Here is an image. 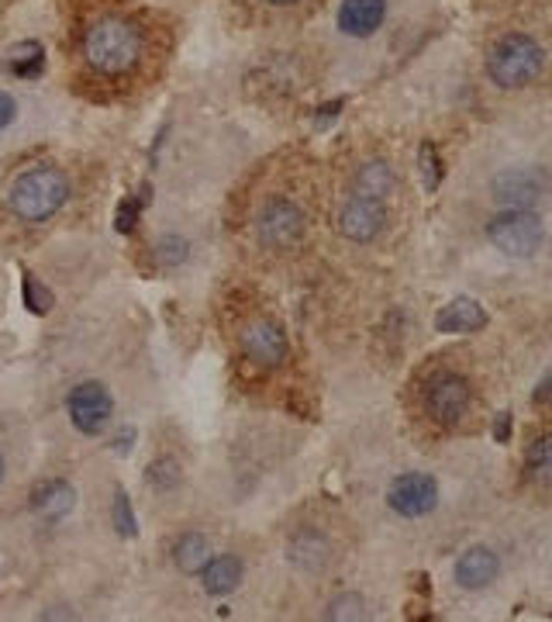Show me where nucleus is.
I'll return each mask as SVG.
<instances>
[{
  "instance_id": "obj_1",
  "label": "nucleus",
  "mask_w": 552,
  "mask_h": 622,
  "mask_svg": "<svg viewBox=\"0 0 552 622\" xmlns=\"http://www.w3.org/2000/svg\"><path fill=\"white\" fill-rule=\"evenodd\" d=\"M142 53H146V38H142V29L128 18H101L83 35V59L101 77L128 74V69L138 66Z\"/></svg>"
},
{
  "instance_id": "obj_2",
  "label": "nucleus",
  "mask_w": 552,
  "mask_h": 622,
  "mask_svg": "<svg viewBox=\"0 0 552 622\" xmlns=\"http://www.w3.org/2000/svg\"><path fill=\"white\" fill-rule=\"evenodd\" d=\"M66 201H69V177L59 166H32V170H25L11 184L8 195L14 219L29 225L49 222Z\"/></svg>"
},
{
  "instance_id": "obj_3",
  "label": "nucleus",
  "mask_w": 552,
  "mask_h": 622,
  "mask_svg": "<svg viewBox=\"0 0 552 622\" xmlns=\"http://www.w3.org/2000/svg\"><path fill=\"white\" fill-rule=\"evenodd\" d=\"M542 69H545V49L525 32L500 35L487 53V77L504 90L536 84L542 77Z\"/></svg>"
},
{
  "instance_id": "obj_4",
  "label": "nucleus",
  "mask_w": 552,
  "mask_h": 622,
  "mask_svg": "<svg viewBox=\"0 0 552 622\" xmlns=\"http://www.w3.org/2000/svg\"><path fill=\"white\" fill-rule=\"evenodd\" d=\"M487 238L504 256L528 259L545 243V222L536 208H504L487 222Z\"/></svg>"
},
{
  "instance_id": "obj_5",
  "label": "nucleus",
  "mask_w": 552,
  "mask_h": 622,
  "mask_svg": "<svg viewBox=\"0 0 552 622\" xmlns=\"http://www.w3.org/2000/svg\"><path fill=\"white\" fill-rule=\"evenodd\" d=\"M470 404H473V395H470L466 377H460L455 370H439V374L428 377L425 412L431 415V422H439L446 429L460 425L470 412Z\"/></svg>"
},
{
  "instance_id": "obj_6",
  "label": "nucleus",
  "mask_w": 552,
  "mask_h": 622,
  "mask_svg": "<svg viewBox=\"0 0 552 622\" xmlns=\"http://www.w3.org/2000/svg\"><path fill=\"white\" fill-rule=\"evenodd\" d=\"M259 243L267 249H294L307 232V214L291 198H273L259 214Z\"/></svg>"
},
{
  "instance_id": "obj_7",
  "label": "nucleus",
  "mask_w": 552,
  "mask_h": 622,
  "mask_svg": "<svg viewBox=\"0 0 552 622\" xmlns=\"http://www.w3.org/2000/svg\"><path fill=\"white\" fill-rule=\"evenodd\" d=\"M387 506L401 515V519H425L439 509V485L431 474L421 470H407L397 474L391 488H387Z\"/></svg>"
},
{
  "instance_id": "obj_8",
  "label": "nucleus",
  "mask_w": 552,
  "mask_h": 622,
  "mask_svg": "<svg viewBox=\"0 0 552 622\" xmlns=\"http://www.w3.org/2000/svg\"><path fill=\"white\" fill-rule=\"evenodd\" d=\"M66 409H69V422H74L83 436H98L104 433L114 415V398L101 380H83V385L69 391Z\"/></svg>"
},
{
  "instance_id": "obj_9",
  "label": "nucleus",
  "mask_w": 552,
  "mask_h": 622,
  "mask_svg": "<svg viewBox=\"0 0 552 622\" xmlns=\"http://www.w3.org/2000/svg\"><path fill=\"white\" fill-rule=\"evenodd\" d=\"M383 225H387V201L352 195L339 211V232L349 238V243H359V246L373 243V238L383 232Z\"/></svg>"
},
{
  "instance_id": "obj_10",
  "label": "nucleus",
  "mask_w": 552,
  "mask_h": 622,
  "mask_svg": "<svg viewBox=\"0 0 552 622\" xmlns=\"http://www.w3.org/2000/svg\"><path fill=\"white\" fill-rule=\"evenodd\" d=\"M243 353L246 360L270 370V367H280L286 360V353H291V343H286V332L280 322L273 319H256L246 325L243 332Z\"/></svg>"
},
{
  "instance_id": "obj_11",
  "label": "nucleus",
  "mask_w": 552,
  "mask_h": 622,
  "mask_svg": "<svg viewBox=\"0 0 552 622\" xmlns=\"http://www.w3.org/2000/svg\"><path fill=\"white\" fill-rule=\"evenodd\" d=\"M545 195V177L539 170H504L491 180V198L500 208H536Z\"/></svg>"
},
{
  "instance_id": "obj_12",
  "label": "nucleus",
  "mask_w": 552,
  "mask_h": 622,
  "mask_svg": "<svg viewBox=\"0 0 552 622\" xmlns=\"http://www.w3.org/2000/svg\"><path fill=\"white\" fill-rule=\"evenodd\" d=\"M387 21V0H342L339 29L349 38H370Z\"/></svg>"
},
{
  "instance_id": "obj_13",
  "label": "nucleus",
  "mask_w": 552,
  "mask_h": 622,
  "mask_svg": "<svg viewBox=\"0 0 552 622\" xmlns=\"http://www.w3.org/2000/svg\"><path fill=\"white\" fill-rule=\"evenodd\" d=\"M500 574V560L491 546H470L466 554L455 560V581L466 591H480L487 588Z\"/></svg>"
},
{
  "instance_id": "obj_14",
  "label": "nucleus",
  "mask_w": 552,
  "mask_h": 622,
  "mask_svg": "<svg viewBox=\"0 0 552 622\" xmlns=\"http://www.w3.org/2000/svg\"><path fill=\"white\" fill-rule=\"evenodd\" d=\"M32 509L45 522H59L77 509V491L69 481H63V477H53V481H42L32 491Z\"/></svg>"
},
{
  "instance_id": "obj_15",
  "label": "nucleus",
  "mask_w": 552,
  "mask_h": 622,
  "mask_svg": "<svg viewBox=\"0 0 552 622\" xmlns=\"http://www.w3.org/2000/svg\"><path fill=\"white\" fill-rule=\"evenodd\" d=\"M484 325H487V311L473 298H455L442 304V311L436 315V329L446 332V336H463V332H476Z\"/></svg>"
},
{
  "instance_id": "obj_16",
  "label": "nucleus",
  "mask_w": 552,
  "mask_h": 622,
  "mask_svg": "<svg viewBox=\"0 0 552 622\" xmlns=\"http://www.w3.org/2000/svg\"><path fill=\"white\" fill-rule=\"evenodd\" d=\"M243 578H246V567H243V560L232 557V554L211 557V560L201 567V585H204V591H207L211 598L232 595L238 585H243Z\"/></svg>"
},
{
  "instance_id": "obj_17",
  "label": "nucleus",
  "mask_w": 552,
  "mask_h": 622,
  "mask_svg": "<svg viewBox=\"0 0 552 622\" xmlns=\"http://www.w3.org/2000/svg\"><path fill=\"white\" fill-rule=\"evenodd\" d=\"M397 187L394 177V166L387 159H370L359 166V174L352 180V195H363V198H376V201H387Z\"/></svg>"
},
{
  "instance_id": "obj_18",
  "label": "nucleus",
  "mask_w": 552,
  "mask_h": 622,
  "mask_svg": "<svg viewBox=\"0 0 552 622\" xmlns=\"http://www.w3.org/2000/svg\"><path fill=\"white\" fill-rule=\"evenodd\" d=\"M291 560H294V567H301V570H325V564L331 560V543H328V536L325 533H318V530H301V533H294V540H291Z\"/></svg>"
},
{
  "instance_id": "obj_19",
  "label": "nucleus",
  "mask_w": 552,
  "mask_h": 622,
  "mask_svg": "<svg viewBox=\"0 0 552 622\" xmlns=\"http://www.w3.org/2000/svg\"><path fill=\"white\" fill-rule=\"evenodd\" d=\"M211 560V546L204 533H183L173 546V564L180 574H201V567Z\"/></svg>"
},
{
  "instance_id": "obj_20",
  "label": "nucleus",
  "mask_w": 552,
  "mask_h": 622,
  "mask_svg": "<svg viewBox=\"0 0 552 622\" xmlns=\"http://www.w3.org/2000/svg\"><path fill=\"white\" fill-rule=\"evenodd\" d=\"M525 470H528V481L545 488L549 477H552V440L542 433L532 440V446L525 449Z\"/></svg>"
},
{
  "instance_id": "obj_21",
  "label": "nucleus",
  "mask_w": 552,
  "mask_h": 622,
  "mask_svg": "<svg viewBox=\"0 0 552 622\" xmlns=\"http://www.w3.org/2000/svg\"><path fill=\"white\" fill-rule=\"evenodd\" d=\"M42 59H45V53H42L38 42H21L8 53V66H11L14 77H38L42 74Z\"/></svg>"
},
{
  "instance_id": "obj_22",
  "label": "nucleus",
  "mask_w": 552,
  "mask_h": 622,
  "mask_svg": "<svg viewBox=\"0 0 552 622\" xmlns=\"http://www.w3.org/2000/svg\"><path fill=\"white\" fill-rule=\"evenodd\" d=\"M156 259H159V267L166 270H173V267H183V263L190 259V243L183 235H166L156 243Z\"/></svg>"
},
{
  "instance_id": "obj_23",
  "label": "nucleus",
  "mask_w": 552,
  "mask_h": 622,
  "mask_svg": "<svg viewBox=\"0 0 552 622\" xmlns=\"http://www.w3.org/2000/svg\"><path fill=\"white\" fill-rule=\"evenodd\" d=\"M418 170H421V177H425V190H439V184H442V156H439V149L431 146V142H421V149H418Z\"/></svg>"
},
{
  "instance_id": "obj_24",
  "label": "nucleus",
  "mask_w": 552,
  "mask_h": 622,
  "mask_svg": "<svg viewBox=\"0 0 552 622\" xmlns=\"http://www.w3.org/2000/svg\"><path fill=\"white\" fill-rule=\"evenodd\" d=\"M325 619H335V622H356V619H367V602L359 595H339L335 602L328 606Z\"/></svg>"
},
{
  "instance_id": "obj_25",
  "label": "nucleus",
  "mask_w": 552,
  "mask_h": 622,
  "mask_svg": "<svg viewBox=\"0 0 552 622\" xmlns=\"http://www.w3.org/2000/svg\"><path fill=\"white\" fill-rule=\"evenodd\" d=\"M111 522H114V530L122 533L125 540L138 536V522H135V512H132V501L125 491H117L114 495V506H111Z\"/></svg>"
},
{
  "instance_id": "obj_26",
  "label": "nucleus",
  "mask_w": 552,
  "mask_h": 622,
  "mask_svg": "<svg viewBox=\"0 0 552 622\" xmlns=\"http://www.w3.org/2000/svg\"><path fill=\"white\" fill-rule=\"evenodd\" d=\"M25 304H29V311H35V315H45V311L53 308L49 287H42L35 274H25Z\"/></svg>"
},
{
  "instance_id": "obj_27",
  "label": "nucleus",
  "mask_w": 552,
  "mask_h": 622,
  "mask_svg": "<svg viewBox=\"0 0 552 622\" xmlns=\"http://www.w3.org/2000/svg\"><path fill=\"white\" fill-rule=\"evenodd\" d=\"M138 214H142V204H138L135 198L122 201V204H117V214H114V229L122 232V235L135 232V225H138Z\"/></svg>"
},
{
  "instance_id": "obj_28",
  "label": "nucleus",
  "mask_w": 552,
  "mask_h": 622,
  "mask_svg": "<svg viewBox=\"0 0 552 622\" xmlns=\"http://www.w3.org/2000/svg\"><path fill=\"white\" fill-rule=\"evenodd\" d=\"M149 481L162 491V488H177V481H180V470H177V464L173 460H159V464H153L149 467Z\"/></svg>"
},
{
  "instance_id": "obj_29",
  "label": "nucleus",
  "mask_w": 552,
  "mask_h": 622,
  "mask_svg": "<svg viewBox=\"0 0 552 622\" xmlns=\"http://www.w3.org/2000/svg\"><path fill=\"white\" fill-rule=\"evenodd\" d=\"M14 114H18V104L8 90H0V132H4L11 122H14Z\"/></svg>"
},
{
  "instance_id": "obj_30",
  "label": "nucleus",
  "mask_w": 552,
  "mask_h": 622,
  "mask_svg": "<svg viewBox=\"0 0 552 622\" xmlns=\"http://www.w3.org/2000/svg\"><path fill=\"white\" fill-rule=\"evenodd\" d=\"M494 440L497 443H508L511 440V412H500L494 419Z\"/></svg>"
},
{
  "instance_id": "obj_31",
  "label": "nucleus",
  "mask_w": 552,
  "mask_h": 622,
  "mask_svg": "<svg viewBox=\"0 0 552 622\" xmlns=\"http://www.w3.org/2000/svg\"><path fill=\"white\" fill-rule=\"evenodd\" d=\"M339 108H342V101H335V104H325V108H322V114H318V125H328V118H335V114H339Z\"/></svg>"
},
{
  "instance_id": "obj_32",
  "label": "nucleus",
  "mask_w": 552,
  "mask_h": 622,
  "mask_svg": "<svg viewBox=\"0 0 552 622\" xmlns=\"http://www.w3.org/2000/svg\"><path fill=\"white\" fill-rule=\"evenodd\" d=\"M545 395H549V377H542V385L536 391V404H545Z\"/></svg>"
},
{
  "instance_id": "obj_33",
  "label": "nucleus",
  "mask_w": 552,
  "mask_h": 622,
  "mask_svg": "<svg viewBox=\"0 0 552 622\" xmlns=\"http://www.w3.org/2000/svg\"><path fill=\"white\" fill-rule=\"evenodd\" d=\"M267 4H273V8H286V4H297V0H267Z\"/></svg>"
},
{
  "instance_id": "obj_34",
  "label": "nucleus",
  "mask_w": 552,
  "mask_h": 622,
  "mask_svg": "<svg viewBox=\"0 0 552 622\" xmlns=\"http://www.w3.org/2000/svg\"><path fill=\"white\" fill-rule=\"evenodd\" d=\"M4 474H8V464H4V453H0V481H4Z\"/></svg>"
}]
</instances>
